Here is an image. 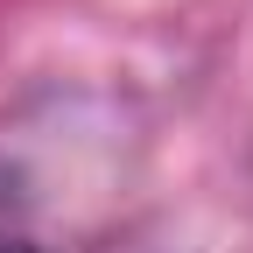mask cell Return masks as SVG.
<instances>
[{"mask_svg":"<svg viewBox=\"0 0 253 253\" xmlns=\"http://www.w3.org/2000/svg\"><path fill=\"white\" fill-rule=\"evenodd\" d=\"M0 253H42V246H28V239H0Z\"/></svg>","mask_w":253,"mask_h":253,"instance_id":"obj_1","label":"cell"}]
</instances>
